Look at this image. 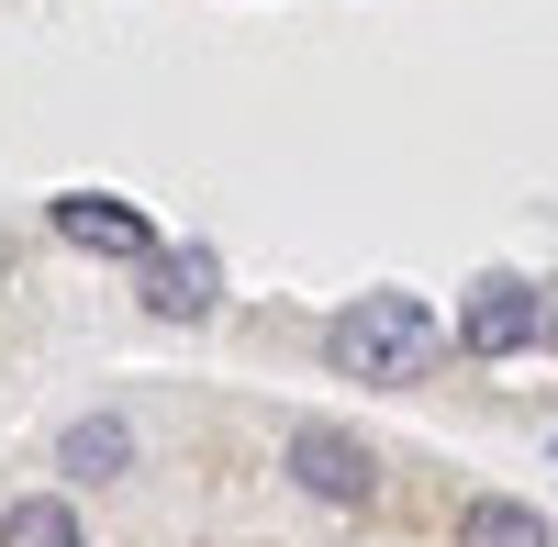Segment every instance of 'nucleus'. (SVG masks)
<instances>
[{"label":"nucleus","instance_id":"obj_1","mask_svg":"<svg viewBox=\"0 0 558 547\" xmlns=\"http://www.w3.org/2000/svg\"><path fill=\"white\" fill-rule=\"evenodd\" d=\"M436 347H447V325L413 291H368V302H347L336 325H324V357H336L347 380H425Z\"/></svg>","mask_w":558,"mask_h":547},{"label":"nucleus","instance_id":"obj_3","mask_svg":"<svg viewBox=\"0 0 558 547\" xmlns=\"http://www.w3.org/2000/svg\"><path fill=\"white\" fill-rule=\"evenodd\" d=\"M536 336H547V302L514 291V280H481L470 302H458V347H470V357H514V347H536Z\"/></svg>","mask_w":558,"mask_h":547},{"label":"nucleus","instance_id":"obj_5","mask_svg":"<svg viewBox=\"0 0 558 547\" xmlns=\"http://www.w3.org/2000/svg\"><path fill=\"white\" fill-rule=\"evenodd\" d=\"M458 547H558L536 503H514V491H481L470 514H458Z\"/></svg>","mask_w":558,"mask_h":547},{"label":"nucleus","instance_id":"obj_2","mask_svg":"<svg viewBox=\"0 0 558 547\" xmlns=\"http://www.w3.org/2000/svg\"><path fill=\"white\" fill-rule=\"evenodd\" d=\"M291 481L313 503H368V491H380V459H368L347 425H291Z\"/></svg>","mask_w":558,"mask_h":547},{"label":"nucleus","instance_id":"obj_7","mask_svg":"<svg viewBox=\"0 0 558 547\" xmlns=\"http://www.w3.org/2000/svg\"><path fill=\"white\" fill-rule=\"evenodd\" d=\"M0 547H89V536H78V514L57 503V491H23V503L0 514Z\"/></svg>","mask_w":558,"mask_h":547},{"label":"nucleus","instance_id":"obj_4","mask_svg":"<svg viewBox=\"0 0 558 547\" xmlns=\"http://www.w3.org/2000/svg\"><path fill=\"white\" fill-rule=\"evenodd\" d=\"M57 235H68V246H89V257H157L146 212L112 202V191H68V202H57Z\"/></svg>","mask_w":558,"mask_h":547},{"label":"nucleus","instance_id":"obj_8","mask_svg":"<svg viewBox=\"0 0 558 547\" xmlns=\"http://www.w3.org/2000/svg\"><path fill=\"white\" fill-rule=\"evenodd\" d=\"M57 459H68L78 481H112V470L134 459V436H123L112 414H89V425H68V447H57Z\"/></svg>","mask_w":558,"mask_h":547},{"label":"nucleus","instance_id":"obj_6","mask_svg":"<svg viewBox=\"0 0 558 547\" xmlns=\"http://www.w3.org/2000/svg\"><path fill=\"white\" fill-rule=\"evenodd\" d=\"M146 302L157 313H213V257H146Z\"/></svg>","mask_w":558,"mask_h":547}]
</instances>
